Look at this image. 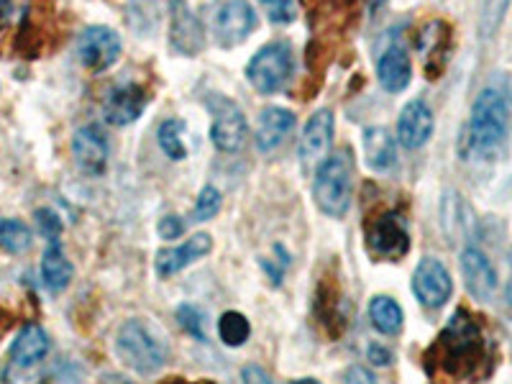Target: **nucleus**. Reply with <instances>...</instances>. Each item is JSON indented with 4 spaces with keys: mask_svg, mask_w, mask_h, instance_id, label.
Instances as JSON below:
<instances>
[{
    "mask_svg": "<svg viewBox=\"0 0 512 384\" xmlns=\"http://www.w3.org/2000/svg\"><path fill=\"white\" fill-rule=\"evenodd\" d=\"M259 3H264V6H280L285 0H259Z\"/></svg>",
    "mask_w": 512,
    "mask_h": 384,
    "instance_id": "obj_38",
    "label": "nucleus"
},
{
    "mask_svg": "<svg viewBox=\"0 0 512 384\" xmlns=\"http://www.w3.org/2000/svg\"><path fill=\"white\" fill-rule=\"evenodd\" d=\"M507 259H510V267H512V249H510V254H507Z\"/></svg>",
    "mask_w": 512,
    "mask_h": 384,
    "instance_id": "obj_39",
    "label": "nucleus"
},
{
    "mask_svg": "<svg viewBox=\"0 0 512 384\" xmlns=\"http://www.w3.org/2000/svg\"><path fill=\"white\" fill-rule=\"evenodd\" d=\"M121 49V36L113 29H108V26H90L77 39V57H80L82 67L95 72V75L113 67L118 57H121Z\"/></svg>",
    "mask_w": 512,
    "mask_h": 384,
    "instance_id": "obj_8",
    "label": "nucleus"
},
{
    "mask_svg": "<svg viewBox=\"0 0 512 384\" xmlns=\"http://www.w3.org/2000/svg\"><path fill=\"white\" fill-rule=\"evenodd\" d=\"M433 128H436V121H433L431 105L425 100H410L397 118V139L405 149H420L431 141Z\"/></svg>",
    "mask_w": 512,
    "mask_h": 384,
    "instance_id": "obj_15",
    "label": "nucleus"
},
{
    "mask_svg": "<svg viewBox=\"0 0 512 384\" xmlns=\"http://www.w3.org/2000/svg\"><path fill=\"white\" fill-rule=\"evenodd\" d=\"M256 26V13L246 0H226L213 16V34L221 47H239Z\"/></svg>",
    "mask_w": 512,
    "mask_h": 384,
    "instance_id": "obj_10",
    "label": "nucleus"
},
{
    "mask_svg": "<svg viewBox=\"0 0 512 384\" xmlns=\"http://www.w3.org/2000/svg\"><path fill=\"white\" fill-rule=\"evenodd\" d=\"M367 359L372 361L374 367H390L395 356H392V351L387 349V346L372 344V346H369V351H367Z\"/></svg>",
    "mask_w": 512,
    "mask_h": 384,
    "instance_id": "obj_34",
    "label": "nucleus"
},
{
    "mask_svg": "<svg viewBox=\"0 0 512 384\" xmlns=\"http://www.w3.org/2000/svg\"><path fill=\"white\" fill-rule=\"evenodd\" d=\"M49 336L47 331L36 323H29L24 331L18 333L16 341L11 346V364L18 369H31L39 361L47 359L49 354Z\"/></svg>",
    "mask_w": 512,
    "mask_h": 384,
    "instance_id": "obj_19",
    "label": "nucleus"
},
{
    "mask_svg": "<svg viewBox=\"0 0 512 384\" xmlns=\"http://www.w3.org/2000/svg\"><path fill=\"white\" fill-rule=\"evenodd\" d=\"M512 131V95L505 85H487L479 90L472 105V116L461 136V154L477 162L500 157Z\"/></svg>",
    "mask_w": 512,
    "mask_h": 384,
    "instance_id": "obj_2",
    "label": "nucleus"
},
{
    "mask_svg": "<svg viewBox=\"0 0 512 384\" xmlns=\"http://www.w3.org/2000/svg\"><path fill=\"white\" fill-rule=\"evenodd\" d=\"M420 52L428 59V64H431L433 59H438V64L443 67L448 52V26L441 24V21H433V24L423 31V36H420Z\"/></svg>",
    "mask_w": 512,
    "mask_h": 384,
    "instance_id": "obj_27",
    "label": "nucleus"
},
{
    "mask_svg": "<svg viewBox=\"0 0 512 384\" xmlns=\"http://www.w3.org/2000/svg\"><path fill=\"white\" fill-rule=\"evenodd\" d=\"M246 77H249L251 88L259 90L262 95L280 93L292 77V49L287 41H272L267 47L251 57L246 64Z\"/></svg>",
    "mask_w": 512,
    "mask_h": 384,
    "instance_id": "obj_5",
    "label": "nucleus"
},
{
    "mask_svg": "<svg viewBox=\"0 0 512 384\" xmlns=\"http://www.w3.org/2000/svg\"><path fill=\"white\" fill-rule=\"evenodd\" d=\"M36 226H39V231L44 233L49 241L57 239L59 233H62V221H59V216L52 208L36 210Z\"/></svg>",
    "mask_w": 512,
    "mask_h": 384,
    "instance_id": "obj_32",
    "label": "nucleus"
},
{
    "mask_svg": "<svg viewBox=\"0 0 512 384\" xmlns=\"http://www.w3.org/2000/svg\"><path fill=\"white\" fill-rule=\"evenodd\" d=\"M507 8H510V0H479V31L484 39L497 34L505 21Z\"/></svg>",
    "mask_w": 512,
    "mask_h": 384,
    "instance_id": "obj_28",
    "label": "nucleus"
},
{
    "mask_svg": "<svg viewBox=\"0 0 512 384\" xmlns=\"http://www.w3.org/2000/svg\"><path fill=\"white\" fill-rule=\"evenodd\" d=\"M313 198L320 213L344 218L354 198V162L349 152H336L320 162L313 182Z\"/></svg>",
    "mask_w": 512,
    "mask_h": 384,
    "instance_id": "obj_4",
    "label": "nucleus"
},
{
    "mask_svg": "<svg viewBox=\"0 0 512 384\" xmlns=\"http://www.w3.org/2000/svg\"><path fill=\"white\" fill-rule=\"evenodd\" d=\"M333 141V113L328 108H320L310 116V121L305 123L303 136H300V144H297V157L303 162V167L326 159L328 149H331Z\"/></svg>",
    "mask_w": 512,
    "mask_h": 384,
    "instance_id": "obj_14",
    "label": "nucleus"
},
{
    "mask_svg": "<svg viewBox=\"0 0 512 384\" xmlns=\"http://www.w3.org/2000/svg\"><path fill=\"white\" fill-rule=\"evenodd\" d=\"M459 264L469 295L482 300V303L484 300H492V295L497 292V269L495 264L489 262V256L482 249H477V246H466L461 251Z\"/></svg>",
    "mask_w": 512,
    "mask_h": 384,
    "instance_id": "obj_12",
    "label": "nucleus"
},
{
    "mask_svg": "<svg viewBox=\"0 0 512 384\" xmlns=\"http://www.w3.org/2000/svg\"><path fill=\"white\" fill-rule=\"evenodd\" d=\"M413 292L418 303L428 310H438L451 300L454 280L436 256H425L413 272Z\"/></svg>",
    "mask_w": 512,
    "mask_h": 384,
    "instance_id": "obj_9",
    "label": "nucleus"
},
{
    "mask_svg": "<svg viewBox=\"0 0 512 384\" xmlns=\"http://www.w3.org/2000/svg\"><path fill=\"white\" fill-rule=\"evenodd\" d=\"M146 108V93L141 85L126 82L118 85L108 93L103 103V116L111 126H128V123L139 121Z\"/></svg>",
    "mask_w": 512,
    "mask_h": 384,
    "instance_id": "obj_16",
    "label": "nucleus"
},
{
    "mask_svg": "<svg viewBox=\"0 0 512 384\" xmlns=\"http://www.w3.org/2000/svg\"><path fill=\"white\" fill-rule=\"evenodd\" d=\"M344 379L346 382H377V377L364 367H351L349 372L344 374Z\"/></svg>",
    "mask_w": 512,
    "mask_h": 384,
    "instance_id": "obj_35",
    "label": "nucleus"
},
{
    "mask_svg": "<svg viewBox=\"0 0 512 384\" xmlns=\"http://www.w3.org/2000/svg\"><path fill=\"white\" fill-rule=\"evenodd\" d=\"M369 320H372V326L379 333H384V336H397L402 331L405 315H402V308L397 305V300H392L387 295H379L369 303Z\"/></svg>",
    "mask_w": 512,
    "mask_h": 384,
    "instance_id": "obj_23",
    "label": "nucleus"
},
{
    "mask_svg": "<svg viewBox=\"0 0 512 384\" xmlns=\"http://www.w3.org/2000/svg\"><path fill=\"white\" fill-rule=\"evenodd\" d=\"M177 320H180V326L190 333L192 338H198V341H205V315L200 313L198 308H192V305H180L177 308Z\"/></svg>",
    "mask_w": 512,
    "mask_h": 384,
    "instance_id": "obj_30",
    "label": "nucleus"
},
{
    "mask_svg": "<svg viewBox=\"0 0 512 384\" xmlns=\"http://www.w3.org/2000/svg\"><path fill=\"white\" fill-rule=\"evenodd\" d=\"M159 146L169 159L182 162L187 157V128L177 118H169L159 126Z\"/></svg>",
    "mask_w": 512,
    "mask_h": 384,
    "instance_id": "obj_25",
    "label": "nucleus"
},
{
    "mask_svg": "<svg viewBox=\"0 0 512 384\" xmlns=\"http://www.w3.org/2000/svg\"><path fill=\"white\" fill-rule=\"evenodd\" d=\"M292 128H295V113L280 105L264 108L259 116V128H256V146L267 154L274 152L290 136Z\"/></svg>",
    "mask_w": 512,
    "mask_h": 384,
    "instance_id": "obj_18",
    "label": "nucleus"
},
{
    "mask_svg": "<svg viewBox=\"0 0 512 384\" xmlns=\"http://www.w3.org/2000/svg\"><path fill=\"white\" fill-rule=\"evenodd\" d=\"M218 336H221V341L226 346L239 349V346H244L251 336L249 320L241 313H236V310H228V313H223L221 320H218Z\"/></svg>",
    "mask_w": 512,
    "mask_h": 384,
    "instance_id": "obj_26",
    "label": "nucleus"
},
{
    "mask_svg": "<svg viewBox=\"0 0 512 384\" xmlns=\"http://www.w3.org/2000/svg\"><path fill=\"white\" fill-rule=\"evenodd\" d=\"M367 249L379 262H400L410 251V228L400 210H384L364 231Z\"/></svg>",
    "mask_w": 512,
    "mask_h": 384,
    "instance_id": "obj_6",
    "label": "nucleus"
},
{
    "mask_svg": "<svg viewBox=\"0 0 512 384\" xmlns=\"http://www.w3.org/2000/svg\"><path fill=\"white\" fill-rule=\"evenodd\" d=\"M113 349H116V356L121 359L123 367L141 374V377H152V374L162 372L169 356L164 338L141 318L126 320L118 328Z\"/></svg>",
    "mask_w": 512,
    "mask_h": 384,
    "instance_id": "obj_3",
    "label": "nucleus"
},
{
    "mask_svg": "<svg viewBox=\"0 0 512 384\" xmlns=\"http://www.w3.org/2000/svg\"><path fill=\"white\" fill-rule=\"evenodd\" d=\"M72 277H75V267L62 251L59 241L52 239L44 256H41V280H44L49 292H62L64 287L70 285Z\"/></svg>",
    "mask_w": 512,
    "mask_h": 384,
    "instance_id": "obj_22",
    "label": "nucleus"
},
{
    "mask_svg": "<svg viewBox=\"0 0 512 384\" xmlns=\"http://www.w3.org/2000/svg\"><path fill=\"white\" fill-rule=\"evenodd\" d=\"M364 157L374 172H390L397 164V144L390 131L382 126H372L364 131Z\"/></svg>",
    "mask_w": 512,
    "mask_h": 384,
    "instance_id": "obj_21",
    "label": "nucleus"
},
{
    "mask_svg": "<svg viewBox=\"0 0 512 384\" xmlns=\"http://www.w3.org/2000/svg\"><path fill=\"white\" fill-rule=\"evenodd\" d=\"M210 251H213V239H210L208 233H195V236H190L185 244L157 251V256H154V269H157L159 277L167 280V277L182 272V269H187L190 264L200 262L203 256L210 254Z\"/></svg>",
    "mask_w": 512,
    "mask_h": 384,
    "instance_id": "obj_13",
    "label": "nucleus"
},
{
    "mask_svg": "<svg viewBox=\"0 0 512 384\" xmlns=\"http://www.w3.org/2000/svg\"><path fill=\"white\" fill-rule=\"evenodd\" d=\"M505 297H507V305H510V310H512V280H510V285L505 287Z\"/></svg>",
    "mask_w": 512,
    "mask_h": 384,
    "instance_id": "obj_37",
    "label": "nucleus"
},
{
    "mask_svg": "<svg viewBox=\"0 0 512 384\" xmlns=\"http://www.w3.org/2000/svg\"><path fill=\"white\" fill-rule=\"evenodd\" d=\"M31 0H0V26H11L26 18Z\"/></svg>",
    "mask_w": 512,
    "mask_h": 384,
    "instance_id": "obj_31",
    "label": "nucleus"
},
{
    "mask_svg": "<svg viewBox=\"0 0 512 384\" xmlns=\"http://www.w3.org/2000/svg\"><path fill=\"white\" fill-rule=\"evenodd\" d=\"M223 205V195L218 192V187H203L198 195V203H195V208H192L190 218L192 221H210V218L218 216V210H221Z\"/></svg>",
    "mask_w": 512,
    "mask_h": 384,
    "instance_id": "obj_29",
    "label": "nucleus"
},
{
    "mask_svg": "<svg viewBox=\"0 0 512 384\" xmlns=\"http://www.w3.org/2000/svg\"><path fill=\"white\" fill-rule=\"evenodd\" d=\"M72 154L80 164L82 172L88 175H100L108 164V141L100 134V128L82 126L72 136Z\"/></svg>",
    "mask_w": 512,
    "mask_h": 384,
    "instance_id": "obj_17",
    "label": "nucleus"
},
{
    "mask_svg": "<svg viewBox=\"0 0 512 384\" xmlns=\"http://www.w3.org/2000/svg\"><path fill=\"white\" fill-rule=\"evenodd\" d=\"M34 244V233L18 218H0V249L8 254H24Z\"/></svg>",
    "mask_w": 512,
    "mask_h": 384,
    "instance_id": "obj_24",
    "label": "nucleus"
},
{
    "mask_svg": "<svg viewBox=\"0 0 512 384\" xmlns=\"http://www.w3.org/2000/svg\"><path fill=\"white\" fill-rule=\"evenodd\" d=\"M492 349L484 328L469 310H456L425 354L431 377L479 379L489 374Z\"/></svg>",
    "mask_w": 512,
    "mask_h": 384,
    "instance_id": "obj_1",
    "label": "nucleus"
},
{
    "mask_svg": "<svg viewBox=\"0 0 512 384\" xmlns=\"http://www.w3.org/2000/svg\"><path fill=\"white\" fill-rule=\"evenodd\" d=\"M244 382H264V384H269V382H272V379H269V374L264 372V369L246 367L244 369Z\"/></svg>",
    "mask_w": 512,
    "mask_h": 384,
    "instance_id": "obj_36",
    "label": "nucleus"
},
{
    "mask_svg": "<svg viewBox=\"0 0 512 384\" xmlns=\"http://www.w3.org/2000/svg\"><path fill=\"white\" fill-rule=\"evenodd\" d=\"M169 41L175 52L195 57L203 52L205 36L198 16L190 11L187 0H169Z\"/></svg>",
    "mask_w": 512,
    "mask_h": 384,
    "instance_id": "obj_11",
    "label": "nucleus"
},
{
    "mask_svg": "<svg viewBox=\"0 0 512 384\" xmlns=\"http://www.w3.org/2000/svg\"><path fill=\"white\" fill-rule=\"evenodd\" d=\"M377 77L387 93H402L413 80V64H410L408 52L402 47H390L379 57Z\"/></svg>",
    "mask_w": 512,
    "mask_h": 384,
    "instance_id": "obj_20",
    "label": "nucleus"
},
{
    "mask_svg": "<svg viewBox=\"0 0 512 384\" xmlns=\"http://www.w3.org/2000/svg\"><path fill=\"white\" fill-rule=\"evenodd\" d=\"M157 231H159V236H162V239L175 241V239H180L182 233H185V223L180 221V216H164L162 221H159Z\"/></svg>",
    "mask_w": 512,
    "mask_h": 384,
    "instance_id": "obj_33",
    "label": "nucleus"
},
{
    "mask_svg": "<svg viewBox=\"0 0 512 384\" xmlns=\"http://www.w3.org/2000/svg\"><path fill=\"white\" fill-rule=\"evenodd\" d=\"M205 105H208L210 116H213L210 141L216 144V149L226 154L239 152L241 146L246 144V136H249V123H246L244 111L231 98L216 93L208 95Z\"/></svg>",
    "mask_w": 512,
    "mask_h": 384,
    "instance_id": "obj_7",
    "label": "nucleus"
}]
</instances>
